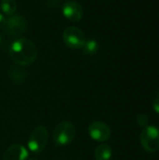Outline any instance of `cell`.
Wrapping results in <instances>:
<instances>
[{"label": "cell", "instance_id": "6da1fadb", "mask_svg": "<svg viewBox=\"0 0 159 160\" xmlns=\"http://www.w3.org/2000/svg\"><path fill=\"white\" fill-rule=\"evenodd\" d=\"M11 59L20 66H28L37 57V49L33 41L27 38L16 39L9 48Z\"/></svg>", "mask_w": 159, "mask_h": 160}, {"label": "cell", "instance_id": "7a4b0ae2", "mask_svg": "<svg viewBox=\"0 0 159 160\" xmlns=\"http://www.w3.org/2000/svg\"><path fill=\"white\" fill-rule=\"evenodd\" d=\"M76 128L68 121H63L56 125L52 132V141L57 147L70 144L76 137Z\"/></svg>", "mask_w": 159, "mask_h": 160}, {"label": "cell", "instance_id": "3957f363", "mask_svg": "<svg viewBox=\"0 0 159 160\" xmlns=\"http://www.w3.org/2000/svg\"><path fill=\"white\" fill-rule=\"evenodd\" d=\"M49 133L44 126H37L35 128L27 141L28 150L34 154H40L46 147L48 142Z\"/></svg>", "mask_w": 159, "mask_h": 160}, {"label": "cell", "instance_id": "277c9868", "mask_svg": "<svg viewBox=\"0 0 159 160\" xmlns=\"http://www.w3.org/2000/svg\"><path fill=\"white\" fill-rule=\"evenodd\" d=\"M141 142L142 147L149 153H155L159 150V128L155 126H147L141 134Z\"/></svg>", "mask_w": 159, "mask_h": 160}, {"label": "cell", "instance_id": "5b68a950", "mask_svg": "<svg viewBox=\"0 0 159 160\" xmlns=\"http://www.w3.org/2000/svg\"><path fill=\"white\" fill-rule=\"evenodd\" d=\"M63 40L71 49H82L85 42V36L80 28L68 26L63 33Z\"/></svg>", "mask_w": 159, "mask_h": 160}, {"label": "cell", "instance_id": "8992f818", "mask_svg": "<svg viewBox=\"0 0 159 160\" xmlns=\"http://www.w3.org/2000/svg\"><path fill=\"white\" fill-rule=\"evenodd\" d=\"M88 134L96 142H104L110 140L112 131L110 127L101 121H95L88 126Z\"/></svg>", "mask_w": 159, "mask_h": 160}, {"label": "cell", "instance_id": "52a82bcc", "mask_svg": "<svg viewBox=\"0 0 159 160\" xmlns=\"http://www.w3.org/2000/svg\"><path fill=\"white\" fill-rule=\"evenodd\" d=\"M5 29L9 35L13 37H19L26 31L27 22L22 15L13 14L12 16H9L8 19H7Z\"/></svg>", "mask_w": 159, "mask_h": 160}, {"label": "cell", "instance_id": "ba28073f", "mask_svg": "<svg viewBox=\"0 0 159 160\" xmlns=\"http://www.w3.org/2000/svg\"><path fill=\"white\" fill-rule=\"evenodd\" d=\"M64 16L72 22H77L83 17V8L76 1H67L63 6Z\"/></svg>", "mask_w": 159, "mask_h": 160}, {"label": "cell", "instance_id": "9c48e42d", "mask_svg": "<svg viewBox=\"0 0 159 160\" xmlns=\"http://www.w3.org/2000/svg\"><path fill=\"white\" fill-rule=\"evenodd\" d=\"M28 157V150L23 145L14 143L5 150L3 154V160H27Z\"/></svg>", "mask_w": 159, "mask_h": 160}, {"label": "cell", "instance_id": "30bf717a", "mask_svg": "<svg viewBox=\"0 0 159 160\" xmlns=\"http://www.w3.org/2000/svg\"><path fill=\"white\" fill-rule=\"evenodd\" d=\"M94 155L96 160H110L112 156V149L109 144L102 143L96 148Z\"/></svg>", "mask_w": 159, "mask_h": 160}, {"label": "cell", "instance_id": "8fae6325", "mask_svg": "<svg viewBox=\"0 0 159 160\" xmlns=\"http://www.w3.org/2000/svg\"><path fill=\"white\" fill-rule=\"evenodd\" d=\"M2 12L7 16H12L17 9V2L15 0H2L0 3Z\"/></svg>", "mask_w": 159, "mask_h": 160}, {"label": "cell", "instance_id": "7c38bea8", "mask_svg": "<svg viewBox=\"0 0 159 160\" xmlns=\"http://www.w3.org/2000/svg\"><path fill=\"white\" fill-rule=\"evenodd\" d=\"M82 51L85 54L87 55H93L95 53H97V52L99 49L98 43L94 40V39H89V40H85L84 45L82 46Z\"/></svg>", "mask_w": 159, "mask_h": 160}, {"label": "cell", "instance_id": "4fadbf2b", "mask_svg": "<svg viewBox=\"0 0 159 160\" xmlns=\"http://www.w3.org/2000/svg\"><path fill=\"white\" fill-rule=\"evenodd\" d=\"M148 122H149V118H148V116H147L146 114L142 113V114H139V115L137 116V123H138L140 126L145 128V127H147Z\"/></svg>", "mask_w": 159, "mask_h": 160}, {"label": "cell", "instance_id": "5bb4252c", "mask_svg": "<svg viewBox=\"0 0 159 160\" xmlns=\"http://www.w3.org/2000/svg\"><path fill=\"white\" fill-rule=\"evenodd\" d=\"M153 109L156 112L159 113V97H157L153 102Z\"/></svg>", "mask_w": 159, "mask_h": 160}, {"label": "cell", "instance_id": "9a60e30c", "mask_svg": "<svg viewBox=\"0 0 159 160\" xmlns=\"http://www.w3.org/2000/svg\"><path fill=\"white\" fill-rule=\"evenodd\" d=\"M7 23V18L0 13V28H5Z\"/></svg>", "mask_w": 159, "mask_h": 160}, {"label": "cell", "instance_id": "2e32d148", "mask_svg": "<svg viewBox=\"0 0 159 160\" xmlns=\"http://www.w3.org/2000/svg\"><path fill=\"white\" fill-rule=\"evenodd\" d=\"M28 160H38V159H37V158H30V159H28Z\"/></svg>", "mask_w": 159, "mask_h": 160}, {"label": "cell", "instance_id": "e0dca14e", "mask_svg": "<svg viewBox=\"0 0 159 160\" xmlns=\"http://www.w3.org/2000/svg\"><path fill=\"white\" fill-rule=\"evenodd\" d=\"M1 41H2V38H1V35H0V43H1Z\"/></svg>", "mask_w": 159, "mask_h": 160}]
</instances>
